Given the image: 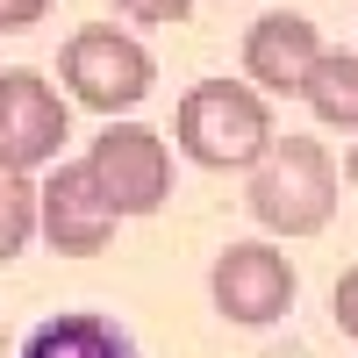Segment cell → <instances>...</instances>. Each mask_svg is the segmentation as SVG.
I'll use <instances>...</instances> for the list:
<instances>
[{"label":"cell","instance_id":"8992f818","mask_svg":"<svg viewBox=\"0 0 358 358\" xmlns=\"http://www.w3.org/2000/svg\"><path fill=\"white\" fill-rule=\"evenodd\" d=\"M208 294H215V308H222L229 322L265 330V322H280V315L294 308L301 280H294V258H287V251H273L265 236H251V244H229V251L215 258Z\"/></svg>","mask_w":358,"mask_h":358},{"label":"cell","instance_id":"52a82bcc","mask_svg":"<svg viewBox=\"0 0 358 358\" xmlns=\"http://www.w3.org/2000/svg\"><path fill=\"white\" fill-rule=\"evenodd\" d=\"M315 57H322L315 22L294 15V8H273V15H258L251 36H244V86L258 101L265 94H301V79L315 72Z\"/></svg>","mask_w":358,"mask_h":358},{"label":"cell","instance_id":"7a4b0ae2","mask_svg":"<svg viewBox=\"0 0 358 358\" xmlns=\"http://www.w3.org/2000/svg\"><path fill=\"white\" fill-rule=\"evenodd\" d=\"M172 136L179 151L208 172H251L273 143V108H265L244 79H201L179 94V115H172Z\"/></svg>","mask_w":358,"mask_h":358},{"label":"cell","instance_id":"9c48e42d","mask_svg":"<svg viewBox=\"0 0 358 358\" xmlns=\"http://www.w3.org/2000/svg\"><path fill=\"white\" fill-rule=\"evenodd\" d=\"M22 358H129V337L115 330L108 315L72 308V315L36 322V330H29V344H22Z\"/></svg>","mask_w":358,"mask_h":358},{"label":"cell","instance_id":"5b68a950","mask_svg":"<svg viewBox=\"0 0 358 358\" xmlns=\"http://www.w3.org/2000/svg\"><path fill=\"white\" fill-rule=\"evenodd\" d=\"M65 136H72V108H65V94H57L36 65L0 72V165L8 172L57 165Z\"/></svg>","mask_w":358,"mask_h":358},{"label":"cell","instance_id":"5bb4252c","mask_svg":"<svg viewBox=\"0 0 358 358\" xmlns=\"http://www.w3.org/2000/svg\"><path fill=\"white\" fill-rule=\"evenodd\" d=\"M50 15V0H0V36H15V29H36Z\"/></svg>","mask_w":358,"mask_h":358},{"label":"cell","instance_id":"277c9868","mask_svg":"<svg viewBox=\"0 0 358 358\" xmlns=\"http://www.w3.org/2000/svg\"><path fill=\"white\" fill-rule=\"evenodd\" d=\"M79 172H86V187L101 194V208L115 222L158 215L165 194H172V151H165V136L143 129V122H108L94 136V151L79 158Z\"/></svg>","mask_w":358,"mask_h":358},{"label":"cell","instance_id":"9a60e30c","mask_svg":"<svg viewBox=\"0 0 358 358\" xmlns=\"http://www.w3.org/2000/svg\"><path fill=\"white\" fill-rule=\"evenodd\" d=\"M344 179H351V194H358V143H351V158H344Z\"/></svg>","mask_w":358,"mask_h":358},{"label":"cell","instance_id":"6da1fadb","mask_svg":"<svg viewBox=\"0 0 358 358\" xmlns=\"http://www.w3.org/2000/svg\"><path fill=\"white\" fill-rule=\"evenodd\" d=\"M244 201L273 236H315L337 215V158L315 136H273L265 158L251 165Z\"/></svg>","mask_w":358,"mask_h":358},{"label":"cell","instance_id":"7c38bea8","mask_svg":"<svg viewBox=\"0 0 358 358\" xmlns=\"http://www.w3.org/2000/svg\"><path fill=\"white\" fill-rule=\"evenodd\" d=\"M330 308H337V330L358 337V265H344V280H337V294H330Z\"/></svg>","mask_w":358,"mask_h":358},{"label":"cell","instance_id":"4fadbf2b","mask_svg":"<svg viewBox=\"0 0 358 358\" xmlns=\"http://www.w3.org/2000/svg\"><path fill=\"white\" fill-rule=\"evenodd\" d=\"M129 22H187V8L194 0H115Z\"/></svg>","mask_w":358,"mask_h":358},{"label":"cell","instance_id":"ba28073f","mask_svg":"<svg viewBox=\"0 0 358 358\" xmlns=\"http://www.w3.org/2000/svg\"><path fill=\"white\" fill-rule=\"evenodd\" d=\"M36 229H43V244L65 251V258H101L115 244V215L101 208V194L86 187L79 165H57L36 187Z\"/></svg>","mask_w":358,"mask_h":358},{"label":"cell","instance_id":"3957f363","mask_svg":"<svg viewBox=\"0 0 358 358\" xmlns=\"http://www.w3.org/2000/svg\"><path fill=\"white\" fill-rule=\"evenodd\" d=\"M57 79H65V101L79 108H94L108 115V122H122L129 108L151 101V50H143L129 29H115V22H94V29H79V36L57 50Z\"/></svg>","mask_w":358,"mask_h":358},{"label":"cell","instance_id":"8fae6325","mask_svg":"<svg viewBox=\"0 0 358 358\" xmlns=\"http://www.w3.org/2000/svg\"><path fill=\"white\" fill-rule=\"evenodd\" d=\"M29 236H36V179L0 165V265L22 258Z\"/></svg>","mask_w":358,"mask_h":358},{"label":"cell","instance_id":"30bf717a","mask_svg":"<svg viewBox=\"0 0 358 358\" xmlns=\"http://www.w3.org/2000/svg\"><path fill=\"white\" fill-rule=\"evenodd\" d=\"M301 101L315 108V122L358 129V50H322L315 72L301 79Z\"/></svg>","mask_w":358,"mask_h":358}]
</instances>
